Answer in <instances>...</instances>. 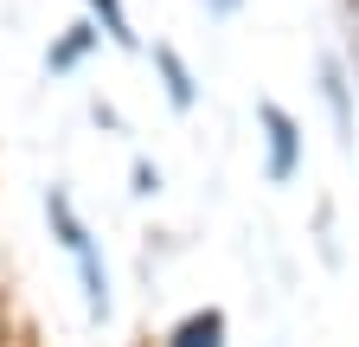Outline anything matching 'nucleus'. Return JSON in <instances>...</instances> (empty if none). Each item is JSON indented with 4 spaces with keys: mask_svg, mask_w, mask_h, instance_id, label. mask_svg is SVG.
Wrapping results in <instances>:
<instances>
[{
    "mask_svg": "<svg viewBox=\"0 0 359 347\" xmlns=\"http://www.w3.org/2000/svg\"><path fill=\"white\" fill-rule=\"evenodd\" d=\"M263 116V129H269V181H295V155H302V129H295V116L283 110V103H263L257 110Z\"/></svg>",
    "mask_w": 359,
    "mask_h": 347,
    "instance_id": "f257e3e1",
    "label": "nucleus"
},
{
    "mask_svg": "<svg viewBox=\"0 0 359 347\" xmlns=\"http://www.w3.org/2000/svg\"><path fill=\"white\" fill-rule=\"evenodd\" d=\"M167 347H224V315L218 309H193L187 322L167 334Z\"/></svg>",
    "mask_w": 359,
    "mask_h": 347,
    "instance_id": "f03ea898",
    "label": "nucleus"
},
{
    "mask_svg": "<svg viewBox=\"0 0 359 347\" xmlns=\"http://www.w3.org/2000/svg\"><path fill=\"white\" fill-rule=\"evenodd\" d=\"M321 91H327V110H334L340 142H353V97H346V71H340V58L321 65Z\"/></svg>",
    "mask_w": 359,
    "mask_h": 347,
    "instance_id": "7ed1b4c3",
    "label": "nucleus"
},
{
    "mask_svg": "<svg viewBox=\"0 0 359 347\" xmlns=\"http://www.w3.org/2000/svg\"><path fill=\"white\" fill-rule=\"evenodd\" d=\"M154 65H161V77H167L173 110H193V77H187V65H180V52H173V46H154Z\"/></svg>",
    "mask_w": 359,
    "mask_h": 347,
    "instance_id": "20e7f679",
    "label": "nucleus"
},
{
    "mask_svg": "<svg viewBox=\"0 0 359 347\" xmlns=\"http://www.w3.org/2000/svg\"><path fill=\"white\" fill-rule=\"evenodd\" d=\"M90 46H97V32H90V26H71V32L58 39V46L45 52V71H71V65H77V58H83Z\"/></svg>",
    "mask_w": 359,
    "mask_h": 347,
    "instance_id": "39448f33",
    "label": "nucleus"
},
{
    "mask_svg": "<svg viewBox=\"0 0 359 347\" xmlns=\"http://www.w3.org/2000/svg\"><path fill=\"white\" fill-rule=\"evenodd\" d=\"M97 7V20H103V32L116 39V46H135V32H128V13H122V0H90Z\"/></svg>",
    "mask_w": 359,
    "mask_h": 347,
    "instance_id": "423d86ee",
    "label": "nucleus"
},
{
    "mask_svg": "<svg viewBox=\"0 0 359 347\" xmlns=\"http://www.w3.org/2000/svg\"><path fill=\"white\" fill-rule=\"evenodd\" d=\"M346 13H353V65H359V0H346Z\"/></svg>",
    "mask_w": 359,
    "mask_h": 347,
    "instance_id": "0eeeda50",
    "label": "nucleus"
}]
</instances>
